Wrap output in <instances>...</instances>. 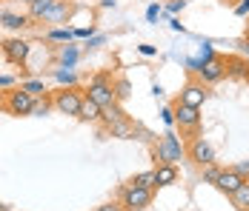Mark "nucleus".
Here are the masks:
<instances>
[{"instance_id": "c756f323", "label": "nucleus", "mask_w": 249, "mask_h": 211, "mask_svg": "<svg viewBox=\"0 0 249 211\" xmlns=\"http://www.w3.org/2000/svg\"><path fill=\"white\" fill-rule=\"evenodd\" d=\"M235 171H238L241 177H247V180H249V160H241V163L235 165Z\"/></svg>"}, {"instance_id": "9b49d317", "label": "nucleus", "mask_w": 249, "mask_h": 211, "mask_svg": "<svg viewBox=\"0 0 249 211\" xmlns=\"http://www.w3.org/2000/svg\"><path fill=\"white\" fill-rule=\"evenodd\" d=\"M247 177H241L235 168H221V174H218V180H215V188L221 191V194H235L238 188H241V183H244Z\"/></svg>"}, {"instance_id": "39448f33", "label": "nucleus", "mask_w": 249, "mask_h": 211, "mask_svg": "<svg viewBox=\"0 0 249 211\" xmlns=\"http://www.w3.org/2000/svg\"><path fill=\"white\" fill-rule=\"evenodd\" d=\"M172 109H175V126H178L183 134L195 137V131L200 129V109L186 106V103H178V100H175Z\"/></svg>"}, {"instance_id": "4c0bfd02", "label": "nucleus", "mask_w": 249, "mask_h": 211, "mask_svg": "<svg viewBox=\"0 0 249 211\" xmlns=\"http://www.w3.org/2000/svg\"><path fill=\"white\" fill-rule=\"evenodd\" d=\"M247 40H249V26H247Z\"/></svg>"}, {"instance_id": "cd10ccee", "label": "nucleus", "mask_w": 249, "mask_h": 211, "mask_svg": "<svg viewBox=\"0 0 249 211\" xmlns=\"http://www.w3.org/2000/svg\"><path fill=\"white\" fill-rule=\"evenodd\" d=\"M115 94H118V103L126 100V97H129V80H124V77L115 80Z\"/></svg>"}, {"instance_id": "b1692460", "label": "nucleus", "mask_w": 249, "mask_h": 211, "mask_svg": "<svg viewBox=\"0 0 249 211\" xmlns=\"http://www.w3.org/2000/svg\"><path fill=\"white\" fill-rule=\"evenodd\" d=\"M54 80H57V83H63V86H75V83H77L75 71L63 69V66H60V69H54Z\"/></svg>"}, {"instance_id": "2f4dec72", "label": "nucleus", "mask_w": 249, "mask_h": 211, "mask_svg": "<svg viewBox=\"0 0 249 211\" xmlns=\"http://www.w3.org/2000/svg\"><path fill=\"white\" fill-rule=\"evenodd\" d=\"M235 15H238V17L249 15V0H244V3H238V6H235Z\"/></svg>"}, {"instance_id": "20e7f679", "label": "nucleus", "mask_w": 249, "mask_h": 211, "mask_svg": "<svg viewBox=\"0 0 249 211\" xmlns=\"http://www.w3.org/2000/svg\"><path fill=\"white\" fill-rule=\"evenodd\" d=\"M35 94H29L26 89H12V92H6L3 97V103H6V112L12 114V117H26V114H32V109H35Z\"/></svg>"}, {"instance_id": "f3484780", "label": "nucleus", "mask_w": 249, "mask_h": 211, "mask_svg": "<svg viewBox=\"0 0 249 211\" xmlns=\"http://www.w3.org/2000/svg\"><path fill=\"white\" fill-rule=\"evenodd\" d=\"M229 200H232V206L238 211H249V180H244L235 194H229Z\"/></svg>"}, {"instance_id": "6e6552de", "label": "nucleus", "mask_w": 249, "mask_h": 211, "mask_svg": "<svg viewBox=\"0 0 249 211\" xmlns=\"http://www.w3.org/2000/svg\"><path fill=\"white\" fill-rule=\"evenodd\" d=\"M209 100V89H206V83H200V80H186V86L180 89V97H178V103H186V106H195L200 109L203 103Z\"/></svg>"}, {"instance_id": "1a4fd4ad", "label": "nucleus", "mask_w": 249, "mask_h": 211, "mask_svg": "<svg viewBox=\"0 0 249 211\" xmlns=\"http://www.w3.org/2000/svg\"><path fill=\"white\" fill-rule=\"evenodd\" d=\"M195 71H198L200 83H206V86H212V83H221V80L226 77V60H224V57H212V60L200 63Z\"/></svg>"}, {"instance_id": "e433bc0d", "label": "nucleus", "mask_w": 249, "mask_h": 211, "mask_svg": "<svg viewBox=\"0 0 249 211\" xmlns=\"http://www.w3.org/2000/svg\"><path fill=\"white\" fill-rule=\"evenodd\" d=\"M138 49H141V54H146V57H152V54H155V49H152V46H138Z\"/></svg>"}, {"instance_id": "f704fd0d", "label": "nucleus", "mask_w": 249, "mask_h": 211, "mask_svg": "<svg viewBox=\"0 0 249 211\" xmlns=\"http://www.w3.org/2000/svg\"><path fill=\"white\" fill-rule=\"evenodd\" d=\"M158 15H160V6H149V12H146V17H149V20H158Z\"/></svg>"}, {"instance_id": "58836bf2", "label": "nucleus", "mask_w": 249, "mask_h": 211, "mask_svg": "<svg viewBox=\"0 0 249 211\" xmlns=\"http://www.w3.org/2000/svg\"><path fill=\"white\" fill-rule=\"evenodd\" d=\"M26 3H35V0H26Z\"/></svg>"}, {"instance_id": "0eeeda50", "label": "nucleus", "mask_w": 249, "mask_h": 211, "mask_svg": "<svg viewBox=\"0 0 249 211\" xmlns=\"http://www.w3.org/2000/svg\"><path fill=\"white\" fill-rule=\"evenodd\" d=\"M0 51H3L6 63H12V66H23L26 57H29V51H32V43H26V40H20V37H9V40L0 43Z\"/></svg>"}, {"instance_id": "473e14b6", "label": "nucleus", "mask_w": 249, "mask_h": 211, "mask_svg": "<svg viewBox=\"0 0 249 211\" xmlns=\"http://www.w3.org/2000/svg\"><path fill=\"white\" fill-rule=\"evenodd\" d=\"M183 6H186V0H172V3H169V12H180V9H183Z\"/></svg>"}, {"instance_id": "a878e982", "label": "nucleus", "mask_w": 249, "mask_h": 211, "mask_svg": "<svg viewBox=\"0 0 249 211\" xmlns=\"http://www.w3.org/2000/svg\"><path fill=\"white\" fill-rule=\"evenodd\" d=\"M49 109H52V97H37L32 114H35V117H43V114H49Z\"/></svg>"}, {"instance_id": "f257e3e1", "label": "nucleus", "mask_w": 249, "mask_h": 211, "mask_svg": "<svg viewBox=\"0 0 249 211\" xmlns=\"http://www.w3.org/2000/svg\"><path fill=\"white\" fill-rule=\"evenodd\" d=\"M86 97H92L100 109L115 106V103H118V94H115V80H112V74H109V71H98L95 77H89Z\"/></svg>"}, {"instance_id": "7ed1b4c3", "label": "nucleus", "mask_w": 249, "mask_h": 211, "mask_svg": "<svg viewBox=\"0 0 249 211\" xmlns=\"http://www.w3.org/2000/svg\"><path fill=\"white\" fill-rule=\"evenodd\" d=\"M186 154V148L180 146V140L175 137L172 131H166L160 140H158V148L152 151V157H155V165H160V163H172L178 165V160Z\"/></svg>"}, {"instance_id": "f8f14e48", "label": "nucleus", "mask_w": 249, "mask_h": 211, "mask_svg": "<svg viewBox=\"0 0 249 211\" xmlns=\"http://www.w3.org/2000/svg\"><path fill=\"white\" fill-rule=\"evenodd\" d=\"M69 15H72V3L69 0H54L43 15V23H63Z\"/></svg>"}, {"instance_id": "6ab92c4d", "label": "nucleus", "mask_w": 249, "mask_h": 211, "mask_svg": "<svg viewBox=\"0 0 249 211\" xmlns=\"http://www.w3.org/2000/svg\"><path fill=\"white\" fill-rule=\"evenodd\" d=\"M129 186H138V188H158V180H155V168L152 171H143V174H135L132 180H129Z\"/></svg>"}, {"instance_id": "aec40b11", "label": "nucleus", "mask_w": 249, "mask_h": 211, "mask_svg": "<svg viewBox=\"0 0 249 211\" xmlns=\"http://www.w3.org/2000/svg\"><path fill=\"white\" fill-rule=\"evenodd\" d=\"M106 129H109V134H112V137H124V140L135 137V131H132V123H129V117L121 120V123H115V126H106Z\"/></svg>"}, {"instance_id": "bb28decb", "label": "nucleus", "mask_w": 249, "mask_h": 211, "mask_svg": "<svg viewBox=\"0 0 249 211\" xmlns=\"http://www.w3.org/2000/svg\"><path fill=\"white\" fill-rule=\"evenodd\" d=\"M75 37V32H69V29H52L49 32V40H57V43H69Z\"/></svg>"}, {"instance_id": "412c9836", "label": "nucleus", "mask_w": 249, "mask_h": 211, "mask_svg": "<svg viewBox=\"0 0 249 211\" xmlns=\"http://www.w3.org/2000/svg\"><path fill=\"white\" fill-rule=\"evenodd\" d=\"M54 0H35V3H29V17L32 20H43V15H46V9H49Z\"/></svg>"}, {"instance_id": "9d476101", "label": "nucleus", "mask_w": 249, "mask_h": 211, "mask_svg": "<svg viewBox=\"0 0 249 211\" xmlns=\"http://www.w3.org/2000/svg\"><path fill=\"white\" fill-rule=\"evenodd\" d=\"M186 157L195 165H209V163H215V148L203 137H192L189 146H186Z\"/></svg>"}, {"instance_id": "423d86ee", "label": "nucleus", "mask_w": 249, "mask_h": 211, "mask_svg": "<svg viewBox=\"0 0 249 211\" xmlns=\"http://www.w3.org/2000/svg\"><path fill=\"white\" fill-rule=\"evenodd\" d=\"M155 191L152 188H138V186H124L121 188V203L126 206V211H143L152 206Z\"/></svg>"}, {"instance_id": "4be33fe9", "label": "nucleus", "mask_w": 249, "mask_h": 211, "mask_svg": "<svg viewBox=\"0 0 249 211\" xmlns=\"http://www.w3.org/2000/svg\"><path fill=\"white\" fill-rule=\"evenodd\" d=\"M218 174H221V165L209 163V165H200V177H203V183H212L215 186V180H218Z\"/></svg>"}, {"instance_id": "5701e85b", "label": "nucleus", "mask_w": 249, "mask_h": 211, "mask_svg": "<svg viewBox=\"0 0 249 211\" xmlns=\"http://www.w3.org/2000/svg\"><path fill=\"white\" fill-rule=\"evenodd\" d=\"M75 63H77V49L75 46H66L63 51H60V66H63V69H72Z\"/></svg>"}, {"instance_id": "2eb2a0df", "label": "nucleus", "mask_w": 249, "mask_h": 211, "mask_svg": "<svg viewBox=\"0 0 249 211\" xmlns=\"http://www.w3.org/2000/svg\"><path fill=\"white\" fill-rule=\"evenodd\" d=\"M100 112H103V109H100L92 97H83V103H80V112H77V120H83V123H98V120H100Z\"/></svg>"}, {"instance_id": "c85d7f7f", "label": "nucleus", "mask_w": 249, "mask_h": 211, "mask_svg": "<svg viewBox=\"0 0 249 211\" xmlns=\"http://www.w3.org/2000/svg\"><path fill=\"white\" fill-rule=\"evenodd\" d=\"M95 211H126V206L118 200V203H103V206H98Z\"/></svg>"}, {"instance_id": "a211bd4d", "label": "nucleus", "mask_w": 249, "mask_h": 211, "mask_svg": "<svg viewBox=\"0 0 249 211\" xmlns=\"http://www.w3.org/2000/svg\"><path fill=\"white\" fill-rule=\"evenodd\" d=\"M121 120H126V114L118 103H115V106H106V109L100 112V123H106V126H115V123H121Z\"/></svg>"}, {"instance_id": "7c9ffc66", "label": "nucleus", "mask_w": 249, "mask_h": 211, "mask_svg": "<svg viewBox=\"0 0 249 211\" xmlns=\"http://www.w3.org/2000/svg\"><path fill=\"white\" fill-rule=\"evenodd\" d=\"M163 123L166 126H175V109L169 106V109H163Z\"/></svg>"}, {"instance_id": "ea45409f", "label": "nucleus", "mask_w": 249, "mask_h": 211, "mask_svg": "<svg viewBox=\"0 0 249 211\" xmlns=\"http://www.w3.org/2000/svg\"><path fill=\"white\" fill-rule=\"evenodd\" d=\"M247 83H249V77H247Z\"/></svg>"}, {"instance_id": "4468645a", "label": "nucleus", "mask_w": 249, "mask_h": 211, "mask_svg": "<svg viewBox=\"0 0 249 211\" xmlns=\"http://www.w3.org/2000/svg\"><path fill=\"white\" fill-rule=\"evenodd\" d=\"M29 20H32L29 15H15V12H3V15H0V26L9 29V32H20L26 26H32Z\"/></svg>"}, {"instance_id": "f03ea898", "label": "nucleus", "mask_w": 249, "mask_h": 211, "mask_svg": "<svg viewBox=\"0 0 249 211\" xmlns=\"http://www.w3.org/2000/svg\"><path fill=\"white\" fill-rule=\"evenodd\" d=\"M83 97H86V94L80 92L77 86H66V89H60V92H52V109H54L57 114H69V117H77Z\"/></svg>"}, {"instance_id": "72a5a7b5", "label": "nucleus", "mask_w": 249, "mask_h": 211, "mask_svg": "<svg viewBox=\"0 0 249 211\" xmlns=\"http://www.w3.org/2000/svg\"><path fill=\"white\" fill-rule=\"evenodd\" d=\"M103 40H106V37H103V34H98V37H92V40L86 43V49H98L100 43H103Z\"/></svg>"}, {"instance_id": "ddd939ff", "label": "nucleus", "mask_w": 249, "mask_h": 211, "mask_svg": "<svg viewBox=\"0 0 249 211\" xmlns=\"http://www.w3.org/2000/svg\"><path fill=\"white\" fill-rule=\"evenodd\" d=\"M155 180H158V188L178 183V165H172V163H160V165H155Z\"/></svg>"}, {"instance_id": "393cba45", "label": "nucleus", "mask_w": 249, "mask_h": 211, "mask_svg": "<svg viewBox=\"0 0 249 211\" xmlns=\"http://www.w3.org/2000/svg\"><path fill=\"white\" fill-rule=\"evenodd\" d=\"M20 89H26V92L35 94V97H46V86H43V80H26V83H20Z\"/></svg>"}, {"instance_id": "dca6fc26", "label": "nucleus", "mask_w": 249, "mask_h": 211, "mask_svg": "<svg viewBox=\"0 0 249 211\" xmlns=\"http://www.w3.org/2000/svg\"><path fill=\"white\" fill-rule=\"evenodd\" d=\"M226 77L247 80L249 77V63L244 60V57H229V60H226Z\"/></svg>"}, {"instance_id": "c9c22d12", "label": "nucleus", "mask_w": 249, "mask_h": 211, "mask_svg": "<svg viewBox=\"0 0 249 211\" xmlns=\"http://www.w3.org/2000/svg\"><path fill=\"white\" fill-rule=\"evenodd\" d=\"M15 86V77H0V89H12Z\"/></svg>"}]
</instances>
